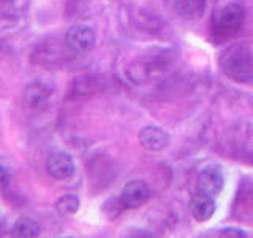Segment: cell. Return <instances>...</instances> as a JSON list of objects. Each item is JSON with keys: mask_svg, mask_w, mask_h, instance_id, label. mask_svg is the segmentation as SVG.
<instances>
[{"mask_svg": "<svg viewBox=\"0 0 253 238\" xmlns=\"http://www.w3.org/2000/svg\"><path fill=\"white\" fill-rule=\"evenodd\" d=\"M218 67L226 78L236 83H253V54L247 45L236 43L221 51Z\"/></svg>", "mask_w": 253, "mask_h": 238, "instance_id": "cell-1", "label": "cell"}, {"mask_svg": "<svg viewBox=\"0 0 253 238\" xmlns=\"http://www.w3.org/2000/svg\"><path fill=\"white\" fill-rule=\"evenodd\" d=\"M245 22V10L239 3H228L221 6L213 16L212 29L218 37L229 38L239 34Z\"/></svg>", "mask_w": 253, "mask_h": 238, "instance_id": "cell-2", "label": "cell"}, {"mask_svg": "<svg viewBox=\"0 0 253 238\" xmlns=\"http://www.w3.org/2000/svg\"><path fill=\"white\" fill-rule=\"evenodd\" d=\"M196 187L200 192L208 194L211 197H218L225 187V173L221 165L218 164H209L198 175Z\"/></svg>", "mask_w": 253, "mask_h": 238, "instance_id": "cell-3", "label": "cell"}, {"mask_svg": "<svg viewBox=\"0 0 253 238\" xmlns=\"http://www.w3.org/2000/svg\"><path fill=\"white\" fill-rule=\"evenodd\" d=\"M97 43V34L87 24H75L65 34V45L73 53H89Z\"/></svg>", "mask_w": 253, "mask_h": 238, "instance_id": "cell-4", "label": "cell"}, {"mask_svg": "<svg viewBox=\"0 0 253 238\" xmlns=\"http://www.w3.org/2000/svg\"><path fill=\"white\" fill-rule=\"evenodd\" d=\"M149 197L150 189L147 182L142 179H131L122 187L117 198L124 210H136L149 200Z\"/></svg>", "mask_w": 253, "mask_h": 238, "instance_id": "cell-5", "label": "cell"}, {"mask_svg": "<svg viewBox=\"0 0 253 238\" xmlns=\"http://www.w3.org/2000/svg\"><path fill=\"white\" fill-rule=\"evenodd\" d=\"M46 172L51 178L54 179H68L75 175L76 172V164L68 153H63V151H55L51 153L46 157Z\"/></svg>", "mask_w": 253, "mask_h": 238, "instance_id": "cell-6", "label": "cell"}, {"mask_svg": "<svg viewBox=\"0 0 253 238\" xmlns=\"http://www.w3.org/2000/svg\"><path fill=\"white\" fill-rule=\"evenodd\" d=\"M138 141L144 149L160 153L169 146L171 137L160 125H144L138 133Z\"/></svg>", "mask_w": 253, "mask_h": 238, "instance_id": "cell-7", "label": "cell"}, {"mask_svg": "<svg viewBox=\"0 0 253 238\" xmlns=\"http://www.w3.org/2000/svg\"><path fill=\"white\" fill-rule=\"evenodd\" d=\"M52 95V87L44 81H32L24 87L22 92V105L27 110H40L43 108L49 97Z\"/></svg>", "mask_w": 253, "mask_h": 238, "instance_id": "cell-8", "label": "cell"}, {"mask_svg": "<svg viewBox=\"0 0 253 238\" xmlns=\"http://www.w3.org/2000/svg\"><path fill=\"white\" fill-rule=\"evenodd\" d=\"M215 198L208 194H203L200 190L190 200V213H192L193 219L198 222L209 221L213 216V213H215Z\"/></svg>", "mask_w": 253, "mask_h": 238, "instance_id": "cell-9", "label": "cell"}, {"mask_svg": "<svg viewBox=\"0 0 253 238\" xmlns=\"http://www.w3.org/2000/svg\"><path fill=\"white\" fill-rule=\"evenodd\" d=\"M206 0H176V11L184 19H196L204 13Z\"/></svg>", "mask_w": 253, "mask_h": 238, "instance_id": "cell-10", "label": "cell"}, {"mask_svg": "<svg viewBox=\"0 0 253 238\" xmlns=\"http://www.w3.org/2000/svg\"><path fill=\"white\" fill-rule=\"evenodd\" d=\"M13 234L21 238H34L42 235V226L32 218H19L14 222Z\"/></svg>", "mask_w": 253, "mask_h": 238, "instance_id": "cell-11", "label": "cell"}, {"mask_svg": "<svg viewBox=\"0 0 253 238\" xmlns=\"http://www.w3.org/2000/svg\"><path fill=\"white\" fill-rule=\"evenodd\" d=\"M79 198L73 194H67V195H62L57 198L55 202V210L60 214V216H73V214L78 213L79 210Z\"/></svg>", "mask_w": 253, "mask_h": 238, "instance_id": "cell-12", "label": "cell"}, {"mask_svg": "<svg viewBox=\"0 0 253 238\" xmlns=\"http://www.w3.org/2000/svg\"><path fill=\"white\" fill-rule=\"evenodd\" d=\"M97 87H95V79L93 78H78L73 83L71 92L75 97H81V95H89L92 94Z\"/></svg>", "mask_w": 253, "mask_h": 238, "instance_id": "cell-13", "label": "cell"}, {"mask_svg": "<svg viewBox=\"0 0 253 238\" xmlns=\"http://www.w3.org/2000/svg\"><path fill=\"white\" fill-rule=\"evenodd\" d=\"M215 235L217 237H225V238H242V237H249L250 234L247 230L239 229V227H221L215 230Z\"/></svg>", "mask_w": 253, "mask_h": 238, "instance_id": "cell-14", "label": "cell"}, {"mask_svg": "<svg viewBox=\"0 0 253 238\" xmlns=\"http://www.w3.org/2000/svg\"><path fill=\"white\" fill-rule=\"evenodd\" d=\"M10 182V172L6 170V167L0 164V187L6 186Z\"/></svg>", "mask_w": 253, "mask_h": 238, "instance_id": "cell-15", "label": "cell"}, {"mask_svg": "<svg viewBox=\"0 0 253 238\" xmlns=\"http://www.w3.org/2000/svg\"><path fill=\"white\" fill-rule=\"evenodd\" d=\"M10 2H14V0H0V3H10Z\"/></svg>", "mask_w": 253, "mask_h": 238, "instance_id": "cell-16", "label": "cell"}]
</instances>
